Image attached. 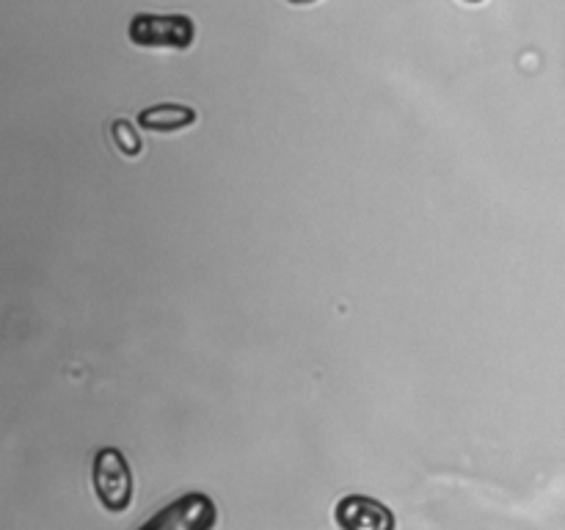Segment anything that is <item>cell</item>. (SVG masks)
<instances>
[{"label":"cell","mask_w":565,"mask_h":530,"mask_svg":"<svg viewBox=\"0 0 565 530\" xmlns=\"http://www.w3.org/2000/svg\"><path fill=\"white\" fill-rule=\"evenodd\" d=\"M334 519L342 530H395L390 508L364 495L342 497L334 508Z\"/></svg>","instance_id":"cell-4"},{"label":"cell","mask_w":565,"mask_h":530,"mask_svg":"<svg viewBox=\"0 0 565 530\" xmlns=\"http://www.w3.org/2000/svg\"><path fill=\"white\" fill-rule=\"evenodd\" d=\"M287 3H296V6H303V3H315V0H287Z\"/></svg>","instance_id":"cell-7"},{"label":"cell","mask_w":565,"mask_h":530,"mask_svg":"<svg viewBox=\"0 0 565 530\" xmlns=\"http://www.w3.org/2000/svg\"><path fill=\"white\" fill-rule=\"evenodd\" d=\"M218 522V508L202 491L177 497L166 508H160L154 517L138 524L136 530H213Z\"/></svg>","instance_id":"cell-3"},{"label":"cell","mask_w":565,"mask_h":530,"mask_svg":"<svg viewBox=\"0 0 565 530\" xmlns=\"http://www.w3.org/2000/svg\"><path fill=\"white\" fill-rule=\"evenodd\" d=\"M463 3H483V0H463Z\"/></svg>","instance_id":"cell-8"},{"label":"cell","mask_w":565,"mask_h":530,"mask_svg":"<svg viewBox=\"0 0 565 530\" xmlns=\"http://www.w3.org/2000/svg\"><path fill=\"white\" fill-rule=\"evenodd\" d=\"M199 119V114L188 105H174V103H166V105H152V108H143L138 110V125L143 130H152V132H174L182 130V127L193 125Z\"/></svg>","instance_id":"cell-5"},{"label":"cell","mask_w":565,"mask_h":530,"mask_svg":"<svg viewBox=\"0 0 565 530\" xmlns=\"http://www.w3.org/2000/svg\"><path fill=\"white\" fill-rule=\"evenodd\" d=\"M127 36L136 47L188 50L196 39V25L185 14H136Z\"/></svg>","instance_id":"cell-1"},{"label":"cell","mask_w":565,"mask_h":530,"mask_svg":"<svg viewBox=\"0 0 565 530\" xmlns=\"http://www.w3.org/2000/svg\"><path fill=\"white\" fill-rule=\"evenodd\" d=\"M110 136H114V144L119 147V152H125L127 158H136L141 152V136L132 130V125L127 119H116L110 125Z\"/></svg>","instance_id":"cell-6"},{"label":"cell","mask_w":565,"mask_h":530,"mask_svg":"<svg viewBox=\"0 0 565 530\" xmlns=\"http://www.w3.org/2000/svg\"><path fill=\"white\" fill-rule=\"evenodd\" d=\"M92 484L94 495L103 502L105 511L119 513L130 506L132 475L130 464L121 456V451H116V447H103V451H97L92 467Z\"/></svg>","instance_id":"cell-2"}]
</instances>
